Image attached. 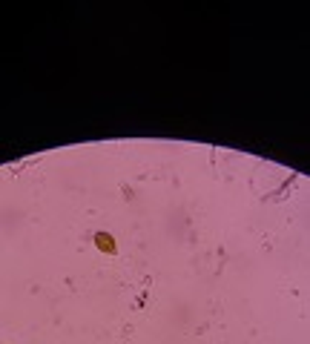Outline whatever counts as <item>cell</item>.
Wrapping results in <instances>:
<instances>
[{
  "mask_svg": "<svg viewBox=\"0 0 310 344\" xmlns=\"http://www.w3.org/2000/svg\"><path fill=\"white\" fill-rule=\"evenodd\" d=\"M95 244H98V249L101 253H106V256H112V253H118V247H115V241H112L106 233H98L95 235Z\"/></svg>",
  "mask_w": 310,
  "mask_h": 344,
  "instance_id": "obj_1",
  "label": "cell"
}]
</instances>
